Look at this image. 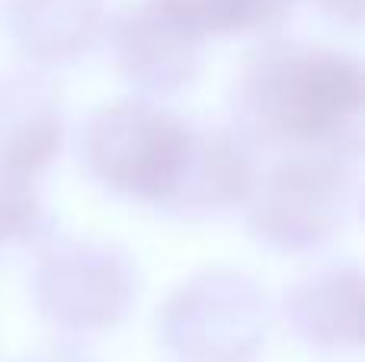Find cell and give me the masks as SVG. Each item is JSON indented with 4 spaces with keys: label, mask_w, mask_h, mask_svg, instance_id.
Listing matches in <instances>:
<instances>
[{
    "label": "cell",
    "mask_w": 365,
    "mask_h": 362,
    "mask_svg": "<svg viewBox=\"0 0 365 362\" xmlns=\"http://www.w3.org/2000/svg\"><path fill=\"white\" fill-rule=\"evenodd\" d=\"M250 234L266 247L304 254L327 244L359 205V154H276L247 196Z\"/></svg>",
    "instance_id": "obj_3"
},
{
    "label": "cell",
    "mask_w": 365,
    "mask_h": 362,
    "mask_svg": "<svg viewBox=\"0 0 365 362\" xmlns=\"http://www.w3.org/2000/svg\"><path fill=\"white\" fill-rule=\"evenodd\" d=\"M138 292L132 257L103 241H55L32 273L38 314L68 333H100L122 324Z\"/></svg>",
    "instance_id": "obj_5"
},
{
    "label": "cell",
    "mask_w": 365,
    "mask_h": 362,
    "mask_svg": "<svg viewBox=\"0 0 365 362\" xmlns=\"http://www.w3.org/2000/svg\"><path fill=\"white\" fill-rule=\"evenodd\" d=\"M51 231V218L36 180L0 173V254L38 244Z\"/></svg>",
    "instance_id": "obj_11"
},
{
    "label": "cell",
    "mask_w": 365,
    "mask_h": 362,
    "mask_svg": "<svg viewBox=\"0 0 365 362\" xmlns=\"http://www.w3.org/2000/svg\"><path fill=\"white\" fill-rule=\"evenodd\" d=\"M205 125L141 100H119L96 109L81 132V164L90 180L148 209L182 218Z\"/></svg>",
    "instance_id": "obj_2"
},
{
    "label": "cell",
    "mask_w": 365,
    "mask_h": 362,
    "mask_svg": "<svg viewBox=\"0 0 365 362\" xmlns=\"http://www.w3.org/2000/svg\"><path fill=\"white\" fill-rule=\"evenodd\" d=\"M64 145L61 96L29 71L0 74V173L38 180Z\"/></svg>",
    "instance_id": "obj_7"
},
{
    "label": "cell",
    "mask_w": 365,
    "mask_h": 362,
    "mask_svg": "<svg viewBox=\"0 0 365 362\" xmlns=\"http://www.w3.org/2000/svg\"><path fill=\"white\" fill-rule=\"evenodd\" d=\"M106 0H6L4 26L16 51L36 68L83 58L106 32Z\"/></svg>",
    "instance_id": "obj_9"
},
{
    "label": "cell",
    "mask_w": 365,
    "mask_h": 362,
    "mask_svg": "<svg viewBox=\"0 0 365 362\" xmlns=\"http://www.w3.org/2000/svg\"><path fill=\"white\" fill-rule=\"evenodd\" d=\"M195 36H253L272 32L289 19L295 0H154Z\"/></svg>",
    "instance_id": "obj_10"
},
{
    "label": "cell",
    "mask_w": 365,
    "mask_h": 362,
    "mask_svg": "<svg viewBox=\"0 0 365 362\" xmlns=\"http://www.w3.org/2000/svg\"><path fill=\"white\" fill-rule=\"evenodd\" d=\"M362 68L346 51L272 38L247 58L234 90L237 132L272 154L362 151Z\"/></svg>",
    "instance_id": "obj_1"
},
{
    "label": "cell",
    "mask_w": 365,
    "mask_h": 362,
    "mask_svg": "<svg viewBox=\"0 0 365 362\" xmlns=\"http://www.w3.org/2000/svg\"><path fill=\"white\" fill-rule=\"evenodd\" d=\"M109 48L122 77L145 96H170L199 74L202 42L154 0H135L106 23Z\"/></svg>",
    "instance_id": "obj_6"
},
{
    "label": "cell",
    "mask_w": 365,
    "mask_h": 362,
    "mask_svg": "<svg viewBox=\"0 0 365 362\" xmlns=\"http://www.w3.org/2000/svg\"><path fill=\"white\" fill-rule=\"evenodd\" d=\"M317 10H324L327 16L343 19L349 26H359L362 19V0H311Z\"/></svg>",
    "instance_id": "obj_12"
},
{
    "label": "cell",
    "mask_w": 365,
    "mask_h": 362,
    "mask_svg": "<svg viewBox=\"0 0 365 362\" xmlns=\"http://www.w3.org/2000/svg\"><path fill=\"white\" fill-rule=\"evenodd\" d=\"M362 276L353 263L311 269L285 289L282 318L302 343L317 350H356L362 340Z\"/></svg>",
    "instance_id": "obj_8"
},
{
    "label": "cell",
    "mask_w": 365,
    "mask_h": 362,
    "mask_svg": "<svg viewBox=\"0 0 365 362\" xmlns=\"http://www.w3.org/2000/svg\"><path fill=\"white\" fill-rule=\"evenodd\" d=\"M269 305L253 279L208 269L167 299L158 333L180 362H250L266 343Z\"/></svg>",
    "instance_id": "obj_4"
}]
</instances>
